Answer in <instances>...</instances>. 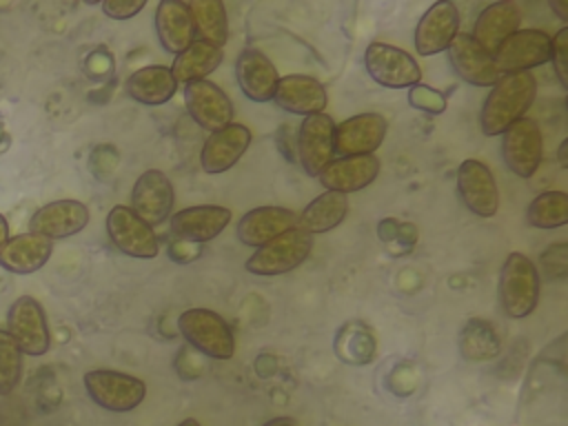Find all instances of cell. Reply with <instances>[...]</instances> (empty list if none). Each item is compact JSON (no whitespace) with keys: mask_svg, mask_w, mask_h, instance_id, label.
Listing matches in <instances>:
<instances>
[{"mask_svg":"<svg viewBox=\"0 0 568 426\" xmlns=\"http://www.w3.org/2000/svg\"><path fill=\"white\" fill-rule=\"evenodd\" d=\"M379 175L377 155H348L333 158L317 175L324 191H335L342 195L366 189Z\"/></svg>","mask_w":568,"mask_h":426,"instance_id":"44dd1931","label":"cell"},{"mask_svg":"<svg viewBox=\"0 0 568 426\" xmlns=\"http://www.w3.org/2000/svg\"><path fill=\"white\" fill-rule=\"evenodd\" d=\"M22 375V353L13 337L0 328V395H9Z\"/></svg>","mask_w":568,"mask_h":426,"instance_id":"e575fe53","label":"cell"},{"mask_svg":"<svg viewBox=\"0 0 568 426\" xmlns=\"http://www.w3.org/2000/svg\"><path fill=\"white\" fill-rule=\"evenodd\" d=\"M146 7V0H135V2H129V0H106L100 4L102 13L111 20H129L133 16H138L142 9Z\"/></svg>","mask_w":568,"mask_h":426,"instance_id":"74e56055","label":"cell"},{"mask_svg":"<svg viewBox=\"0 0 568 426\" xmlns=\"http://www.w3.org/2000/svg\"><path fill=\"white\" fill-rule=\"evenodd\" d=\"M526 222L532 229L550 231L568 224V195L564 191H544L526 209Z\"/></svg>","mask_w":568,"mask_h":426,"instance_id":"836d02e7","label":"cell"},{"mask_svg":"<svg viewBox=\"0 0 568 426\" xmlns=\"http://www.w3.org/2000/svg\"><path fill=\"white\" fill-rule=\"evenodd\" d=\"M178 82L171 73L169 67L164 64H146V67H140L135 69L126 82H124V89L126 93L140 102V104H146V106H160V104H166L175 91H178Z\"/></svg>","mask_w":568,"mask_h":426,"instance_id":"83f0119b","label":"cell"},{"mask_svg":"<svg viewBox=\"0 0 568 426\" xmlns=\"http://www.w3.org/2000/svg\"><path fill=\"white\" fill-rule=\"evenodd\" d=\"M548 7H550V11H555V16H557L559 20H568V7H566L564 2L550 0V2H548Z\"/></svg>","mask_w":568,"mask_h":426,"instance_id":"b9f144b4","label":"cell"},{"mask_svg":"<svg viewBox=\"0 0 568 426\" xmlns=\"http://www.w3.org/2000/svg\"><path fill=\"white\" fill-rule=\"evenodd\" d=\"M501 339L497 328L486 320H468L459 333V353L468 362H486L497 357Z\"/></svg>","mask_w":568,"mask_h":426,"instance_id":"1f68e13d","label":"cell"},{"mask_svg":"<svg viewBox=\"0 0 568 426\" xmlns=\"http://www.w3.org/2000/svg\"><path fill=\"white\" fill-rule=\"evenodd\" d=\"M364 67L368 75L386 89H410L422 80L417 60L408 51L384 42H371L366 47Z\"/></svg>","mask_w":568,"mask_h":426,"instance_id":"9c48e42d","label":"cell"},{"mask_svg":"<svg viewBox=\"0 0 568 426\" xmlns=\"http://www.w3.org/2000/svg\"><path fill=\"white\" fill-rule=\"evenodd\" d=\"M233 213L220 204H197L186 206L169 217V229L178 240L202 244L215 240L231 222Z\"/></svg>","mask_w":568,"mask_h":426,"instance_id":"e0dca14e","label":"cell"},{"mask_svg":"<svg viewBox=\"0 0 568 426\" xmlns=\"http://www.w3.org/2000/svg\"><path fill=\"white\" fill-rule=\"evenodd\" d=\"M311 248L313 235L293 226L273 237L271 242H266L264 246L255 248V253L244 262V268L262 277L282 275L297 268L311 255Z\"/></svg>","mask_w":568,"mask_h":426,"instance_id":"5b68a950","label":"cell"},{"mask_svg":"<svg viewBox=\"0 0 568 426\" xmlns=\"http://www.w3.org/2000/svg\"><path fill=\"white\" fill-rule=\"evenodd\" d=\"M333 348L342 362L364 366L375 357V337L362 322H348L337 331Z\"/></svg>","mask_w":568,"mask_h":426,"instance_id":"d6a6232c","label":"cell"},{"mask_svg":"<svg viewBox=\"0 0 568 426\" xmlns=\"http://www.w3.org/2000/svg\"><path fill=\"white\" fill-rule=\"evenodd\" d=\"M448 62L457 78L473 87H493L499 78L495 69V60L488 51H484L470 33H457L446 49Z\"/></svg>","mask_w":568,"mask_h":426,"instance_id":"ffe728a7","label":"cell"},{"mask_svg":"<svg viewBox=\"0 0 568 426\" xmlns=\"http://www.w3.org/2000/svg\"><path fill=\"white\" fill-rule=\"evenodd\" d=\"M535 98L537 80L532 71L499 75L479 109L481 133L488 138L501 135L510 124L526 118V111L532 106Z\"/></svg>","mask_w":568,"mask_h":426,"instance_id":"6da1fadb","label":"cell"},{"mask_svg":"<svg viewBox=\"0 0 568 426\" xmlns=\"http://www.w3.org/2000/svg\"><path fill=\"white\" fill-rule=\"evenodd\" d=\"M253 135L246 124L231 122L229 126L209 133L200 151V166L209 175H217L237 164V160L246 153Z\"/></svg>","mask_w":568,"mask_h":426,"instance_id":"d6986e66","label":"cell"},{"mask_svg":"<svg viewBox=\"0 0 568 426\" xmlns=\"http://www.w3.org/2000/svg\"><path fill=\"white\" fill-rule=\"evenodd\" d=\"M550 40L541 29H517L508 36L499 49L495 51V69L499 75L532 71L546 62H550Z\"/></svg>","mask_w":568,"mask_h":426,"instance_id":"ba28073f","label":"cell"},{"mask_svg":"<svg viewBox=\"0 0 568 426\" xmlns=\"http://www.w3.org/2000/svg\"><path fill=\"white\" fill-rule=\"evenodd\" d=\"M262 426H297V422L288 415H277V417H271L266 419Z\"/></svg>","mask_w":568,"mask_h":426,"instance_id":"60d3db41","label":"cell"},{"mask_svg":"<svg viewBox=\"0 0 568 426\" xmlns=\"http://www.w3.org/2000/svg\"><path fill=\"white\" fill-rule=\"evenodd\" d=\"M377 235H379V240H384V242H393V240H397V235H399V222L397 220H382L379 222V226H377Z\"/></svg>","mask_w":568,"mask_h":426,"instance_id":"ab89813d","label":"cell"},{"mask_svg":"<svg viewBox=\"0 0 568 426\" xmlns=\"http://www.w3.org/2000/svg\"><path fill=\"white\" fill-rule=\"evenodd\" d=\"M87 395L104 410L111 413H129L138 408L146 397V384L122 371L111 368H93L82 377Z\"/></svg>","mask_w":568,"mask_h":426,"instance_id":"277c9868","label":"cell"},{"mask_svg":"<svg viewBox=\"0 0 568 426\" xmlns=\"http://www.w3.org/2000/svg\"><path fill=\"white\" fill-rule=\"evenodd\" d=\"M178 426H202L197 419H193V417H186V419H182Z\"/></svg>","mask_w":568,"mask_h":426,"instance_id":"f6af8a7d","label":"cell"},{"mask_svg":"<svg viewBox=\"0 0 568 426\" xmlns=\"http://www.w3.org/2000/svg\"><path fill=\"white\" fill-rule=\"evenodd\" d=\"M273 102L293 115H315L324 113L328 104V95L324 84L313 75L288 73L277 80Z\"/></svg>","mask_w":568,"mask_h":426,"instance_id":"7402d4cb","label":"cell"},{"mask_svg":"<svg viewBox=\"0 0 568 426\" xmlns=\"http://www.w3.org/2000/svg\"><path fill=\"white\" fill-rule=\"evenodd\" d=\"M544 155V138L537 120L521 118L501 133V160L510 173L530 180Z\"/></svg>","mask_w":568,"mask_h":426,"instance_id":"8992f818","label":"cell"},{"mask_svg":"<svg viewBox=\"0 0 568 426\" xmlns=\"http://www.w3.org/2000/svg\"><path fill=\"white\" fill-rule=\"evenodd\" d=\"M89 206L80 200H53L31 215L29 231L53 242L80 233L89 224Z\"/></svg>","mask_w":568,"mask_h":426,"instance_id":"ac0fdd59","label":"cell"},{"mask_svg":"<svg viewBox=\"0 0 568 426\" xmlns=\"http://www.w3.org/2000/svg\"><path fill=\"white\" fill-rule=\"evenodd\" d=\"M7 240H9V222H7V217L0 213V248L4 246Z\"/></svg>","mask_w":568,"mask_h":426,"instance_id":"ee69618b","label":"cell"},{"mask_svg":"<svg viewBox=\"0 0 568 426\" xmlns=\"http://www.w3.org/2000/svg\"><path fill=\"white\" fill-rule=\"evenodd\" d=\"M568 140H561V144H559V151H557V160H559V164L566 169L568 166Z\"/></svg>","mask_w":568,"mask_h":426,"instance_id":"7bdbcfd3","label":"cell"},{"mask_svg":"<svg viewBox=\"0 0 568 426\" xmlns=\"http://www.w3.org/2000/svg\"><path fill=\"white\" fill-rule=\"evenodd\" d=\"M519 24H521V11L515 2L510 0L490 2L479 11L470 36L484 51L495 55L499 44L508 36H513L519 29Z\"/></svg>","mask_w":568,"mask_h":426,"instance_id":"cb8c5ba5","label":"cell"},{"mask_svg":"<svg viewBox=\"0 0 568 426\" xmlns=\"http://www.w3.org/2000/svg\"><path fill=\"white\" fill-rule=\"evenodd\" d=\"M222 49L202 40H193L182 53L173 58V64L169 69L178 84H189L195 80H206V75L222 64Z\"/></svg>","mask_w":568,"mask_h":426,"instance_id":"f546056e","label":"cell"},{"mask_svg":"<svg viewBox=\"0 0 568 426\" xmlns=\"http://www.w3.org/2000/svg\"><path fill=\"white\" fill-rule=\"evenodd\" d=\"M297 222V213L284 206H257L246 211L237 222V237L244 246L260 248L280 233L293 229Z\"/></svg>","mask_w":568,"mask_h":426,"instance_id":"d4e9b609","label":"cell"},{"mask_svg":"<svg viewBox=\"0 0 568 426\" xmlns=\"http://www.w3.org/2000/svg\"><path fill=\"white\" fill-rule=\"evenodd\" d=\"M459 33V11L455 2L439 0L430 4L415 27V51L424 58L437 55L448 49L453 38Z\"/></svg>","mask_w":568,"mask_h":426,"instance_id":"2e32d148","label":"cell"},{"mask_svg":"<svg viewBox=\"0 0 568 426\" xmlns=\"http://www.w3.org/2000/svg\"><path fill=\"white\" fill-rule=\"evenodd\" d=\"M184 106L191 120L209 133L229 126L235 113L231 98L211 80H195L184 84Z\"/></svg>","mask_w":568,"mask_h":426,"instance_id":"7c38bea8","label":"cell"},{"mask_svg":"<svg viewBox=\"0 0 568 426\" xmlns=\"http://www.w3.org/2000/svg\"><path fill=\"white\" fill-rule=\"evenodd\" d=\"M178 331L197 353L224 362L235 353V335L229 322L211 308H186L178 315Z\"/></svg>","mask_w":568,"mask_h":426,"instance_id":"7a4b0ae2","label":"cell"},{"mask_svg":"<svg viewBox=\"0 0 568 426\" xmlns=\"http://www.w3.org/2000/svg\"><path fill=\"white\" fill-rule=\"evenodd\" d=\"M346 213H348V195L324 191L315 200H311L302 209V213H297L295 226L306 231L308 235L328 233L344 222Z\"/></svg>","mask_w":568,"mask_h":426,"instance_id":"f1b7e54d","label":"cell"},{"mask_svg":"<svg viewBox=\"0 0 568 426\" xmlns=\"http://www.w3.org/2000/svg\"><path fill=\"white\" fill-rule=\"evenodd\" d=\"M388 122L379 113H357L335 124L333 131V151L337 158L348 155H375L379 144L386 138Z\"/></svg>","mask_w":568,"mask_h":426,"instance_id":"4fadbf2b","label":"cell"},{"mask_svg":"<svg viewBox=\"0 0 568 426\" xmlns=\"http://www.w3.org/2000/svg\"><path fill=\"white\" fill-rule=\"evenodd\" d=\"M175 191L169 175L160 169H146L140 173L131 189V211L149 226L162 224L173 213Z\"/></svg>","mask_w":568,"mask_h":426,"instance_id":"5bb4252c","label":"cell"},{"mask_svg":"<svg viewBox=\"0 0 568 426\" xmlns=\"http://www.w3.org/2000/svg\"><path fill=\"white\" fill-rule=\"evenodd\" d=\"M235 80L244 98L251 102H268L273 100L280 73L266 53L248 47L235 58Z\"/></svg>","mask_w":568,"mask_h":426,"instance_id":"603a6c76","label":"cell"},{"mask_svg":"<svg viewBox=\"0 0 568 426\" xmlns=\"http://www.w3.org/2000/svg\"><path fill=\"white\" fill-rule=\"evenodd\" d=\"M155 33L166 53H182L195 40L189 2L162 0L155 7Z\"/></svg>","mask_w":568,"mask_h":426,"instance_id":"4316f807","label":"cell"},{"mask_svg":"<svg viewBox=\"0 0 568 426\" xmlns=\"http://www.w3.org/2000/svg\"><path fill=\"white\" fill-rule=\"evenodd\" d=\"M104 226L113 246L129 257L151 260L160 253V240L153 226H149L124 204H115L106 213Z\"/></svg>","mask_w":568,"mask_h":426,"instance_id":"52a82bcc","label":"cell"},{"mask_svg":"<svg viewBox=\"0 0 568 426\" xmlns=\"http://www.w3.org/2000/svg\"><path fill=\"white\" fill-rule=\"evenodd\" d=\"M539 302V273L535 262L513 251L504 260L501 273H499V304L504 313L513 320L528 317Z\"/></svg>","mask_w":568,"mask_h":426,"instance_id":"3957f363","label":"cell"},{"mask_svg":"<svg viewBox=\"0 0 568 426\" xmlns=\"http://www.w3.org/2000/svg\"><path fill=\"white\" fill-rule=\"evenodd\" d=\"M195 40L209 42L222 49L229 40V18L226 7L220 0H193L189 2Z\"/></svg>","mask_w":568,"mask_h":426,"instance_id":"4dcf8cb0","label":"cell"},{"mask_svg":"<svg viewBox=\"0 0 568 426\" xmlns=\"http://www.w3.org/2000/svg\"><path fill=\"white\" fill-rule=\"evenodd\" d=\"M566 58H568V27H561L552 40H550V62L555 67V75L561 84V89H568L566 78Z\"/></svg>","mask_w":568,"mask_h":426,"instance_id":"8d00e7d4","label":"cell"},{"mask_svg":"<svg viewBox=\"0 0 568 426\" xmlns=\"http://www.w3.org/2000/svg\"><path fill=\"white\" fill-rule=\"evenodd\" d=\"M333 131H335V122L328 113H315L302 120L297 129L295 151H297V162L302 164L306 175L317 178L320 171L335 158Z\"/></svg>","mask_w":568,"mask_h":426,"instance_id":"9a60e30c","label":"cell"},{"mask_svg":"<svg viewBox=\"0 0 568 426\" xmlns=\"http://www.w3.org/2000/svg\"><path fill=\"white\" fill-rule=\"evenodd\" d=\"M457 193L462 204L477 217H493L499 211V186L488 169L477 158H468L457 166Z\"/></svg>","mask_w":568,"mask_h":426,"instance_id":"8fae6325","label":"cell"},{"mask_svg":"<svg viewBox=\"0 0 568 426\" xmlns=\"http://www.w3.org/2000/svg\"><path fill=\"white\" fill-rule=\"evenodd\" d=\"M566 244L557 242L550 244L544 253H541V262L546 264V271L550 277H564L566 275V266H568V257H566Z\"/></svg>","mask_w":568,"mask_h":426,"instance_id":"f35d334b","label":"cell"},{"mask_svg":"<svg viewBox=\"0 0 568 426\" xmlns=\"http://www.w3.org/2000/svg\"><path fill=\"white\" fill-rule=\"evenodd\" d=\"M53 253V242L38 233H20L4 242L0 248V266L9 273L29 275L40 271Z\"/></svg>","mask_w":568,"mask_h":426,"instance_id":"484cf974","label":"cell"},{"mask_svg":"<svg viewBox=\"0 0 568 426\" xmlns=\"http://www.w3.org/2000/svg\"><path fill=\"white\" fill-rule=\"evenodd\" d=\"M408 104L415 106L417 111L430 113V115H439L446 111V95L442 91H437L435 87L428 84H415L408 89Z\"/></svg>","mask_w":568,"mask_h":426,"instance_id":"d590c367","label":"cell"},{"mask_svg":"<svg viewBox=\"0 0 568 426\" xmlns=\"http://www.w3.org/2000/svg\"><path fill=\"white\" fill-rule=\"evenodd\" d=\"M7 333L13 337L22 355L40 357L49 351V324L44 308L31 295H20L7 311Z\"/></svg>","mask_w":568,"mask_h":426,"instance_id":"30bf717a","label":"cell"}]
</instances>
